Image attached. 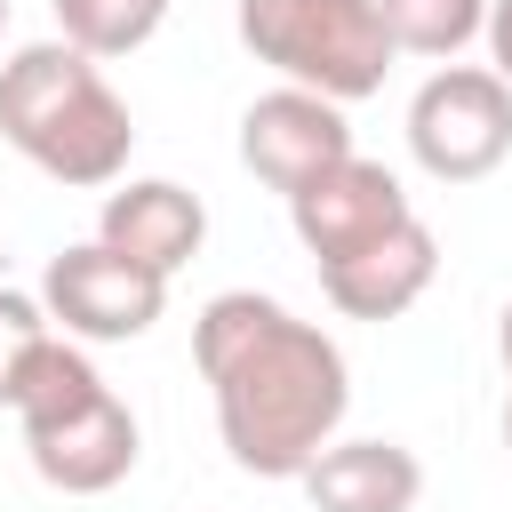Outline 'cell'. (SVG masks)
Returning <instances> with one entry per match:
<instances>
[{
	"instance_id": "cell-1",
	"label": "cell",
	"mask_w": 512,
	"mask_h": 512,
	"mask_svg": "<svg viewBox=\"0 0 512 512\" xmlns=\"http://www.w3.org/2000/svg\"><path fill=\"white\" fill-rule=\"evenodd\" d=\"M192 360L216 392V432H224L232 464L256 480H304V464L336 440V424L352 408L336 336L256 288H224L200 304Z\"/></svg>"
},
{
	"instance_id": "cell-2",
	"label": "cell",
	"mask_w": 512,
	"mask_h": 512,
	"mask_svg": "<svg viewBox=\"0 0 512 512\" xmlns=\"http://www.w3.org/2000/svg\"><path fill=\"white\" fill-rule=\"evenodd\" d=\"M0 136L56 184H120L136 120L112 96L104 64L72 40H32L0 64Z\"/></svg>"
},
{
	"instance_id": "cell-3",
	"label": "cell",
	"mask_w": 512,
	"mask_h": 512,
	"mask_svg": "<svg viewBox=\"0 0 512 512\" xmlns=\"http://www.w3.org/2000/svg\"><path fill=\"white\" fill-rule=\"evenodd\" d=\"M16 424H24V456L48 488L64 496H104L136 472L144 456V432H136V408L96 376L88 352H72L64 336L40 352L24 400H16Z\"/></svg>"
},
{
	"instance_id": "cell-4",
	"label": "cell",
	"mask_w": 512,
	"mask_h": 512,
	"mask_svg": "<svg viewBox=\"0 0 512 512\" xmlns=\"http://www.w3.org/2000/svg\"><path fill=\"white\" fill-rule=\"evenodd\" d=\"M240 40L256 64H272L280 80L320 88L336 104L376 96L400 56L376 0H240Z\"/></svg>"
},
{
	"instance_id": "cell-5",
	"label": "cell",
	"mask_w": 512,
	"mask_h": 512,
	"mask_svg": "<svg viewBox=\"0 0 512 512\" xmlns=\"http://www.w3.org/2000/svg\"><path fill=\"white\" fill-rule=\"evenodd\" d=\"M408 152L432 184H480L512 160V88L496 64H440L408 104Z\"/></svg>"
},
{
	"instance_id": "cell-6",
	"label": "cell",
	"mask_w": 512,
	"mask_h": 512,
	"mask_svg": "<svg viewBox=\"0 0 512 512\" xmlns=\"http://www.w3.org/2000/svg\"><path fill=\"white\" fill-rule=\"evenodd\" d=\"M40 304H48V320H56L64 336L128 344V336H144V328L160 320L168 280L144 272L136 256H120V248H104V240H80V248H64V256L48 264Z\"/></svg>"
},
{
	"instance_id": "cell-7",
	"label": "cell",
	"mask_w": 512,
	"mask_h": 512,
	"mask_svg": "<svg viewBox=\"0 0 512 512\" xmlns=\"http://www.w3.org/2000/svg\"><path fill=\"white\" fill-rule=\"evenodd\" d=\"M336 160H352V128H344V104L320 96V88H296L280 80L272 96H256L240 112V168L256 184H272L280 200H296L312 176H328Z\"/></svg>"
},
{
	"instance_id": "cell-8",
	"label": "cell",
	"mask_w": 512,
	"mask_h": 512,
	"mask_svg": "<svg viewBox=\"0 0 512 512\" xmlns=\"http://www.w3.org/2000/svg\"><path fill=\"white\" fill-rule=\"evenodd\" d=\"M416 208H408V192H400V176L384 168V160H336L328 176H312L296 200H288V224H296V240H304V256L312 264H344V256H360V248H376L392 224H408Z\"/></svg>"
},
{
	"instance_id": "cell-9",
	"label": "cell",
	"mask_w": 512,
	"mask_h": 512,
	"mask_svg": "<svg viewBox=\"0 0 512 512\" xmlns=\"http://www.w3.org/2000/svg\"><path fill=\"white\" fill-rule=\"evenodd\" d=\"M96 240L120 248V256H136L144 272L176 280V272L200 256V240H208V208H200L184 184H168V176H136V184H120V192H104Z\"/></svg>"
},
{
	"instance_id": "cell-10",
	"label": "cell",
	"mask_w": 512,
	"mask_h": 512,
	"mask_svg": "<svg viewBox=\"0 0 512 512\" xmlns=\"http://www.w3.org/2000/svg\"><path fill=\"white\" fill-rule=\"evenodd\" d=\"M432 272H440V240H432L424 216H408V224H392L376 248H360V256H344V264H320V296H328L344 320H400V312L432 288Z\"/></svg>"
},
{
	"instance_id": "cell-11",
	"label": "cell",
	"mask_w": 512,
	"mask_h": 512,
	"mask_svg": "<svg viewBox=\"0 0 512 512\" xmlns=\"http://www.w3.org/2000/svg\"><path fill=\"white\" fill-rule=\"evenodd\" d=\"M304 496L312 512H416L424 464L400 440H328L304 464Z\"/></svg>"
},
{
	"instance_id": "cell-12",
	"label": "cell",
	"mask_w": 512,
	"mask_h": 512,
	"mask_svg": "<svg viewBox=\"0 0 512 512\" xmlns=\"http://www.w3.org/2000/svg\"><path fill=\"white\" fill-rule=\"evenodd\" d=\"M376 16L408 56H456L488 32V0H376Z\"/></svg>"
},
{
	"instance_id": "cell-13",
	"label": "cell",
	"mask_w": 512,
	"mask_h": 512,
	"mask_svg": "<svg viewBox=\"0 0 512 512\" xmlns=\"http://www.w3.org/2000/svg\"><path fill=\"white\" fill-rule=\"evenodd\" d=\"M160 16H168V0H56L64 40L88 48V56H128V48H144V40L160 32Z\"/></svg>"
},
{
	"instance_id": "cell-14",
	"label": "cell",
	"mask_w": 512,
	"mask_h": 512,
	"mask_svg": "<svg viewBox=\"0 0 512 512\" xmlns=\"http://www.w3.org/2000/svg\"><path fill=\"white\" fill-rule=\"evenodd\" d=\"M56 344V320H48V304L40 296H24V288H0V408H16L24 400V384H32V368H40V352Z\"/></svg>"
},
{
	"instance_id": "cell-15",
	"label": "cell",
	"mask_w": 512,
	"mask_h": 512,
	"mask_svg": "<svg viewBox=\"0 0 512 512\" xmlns=\"http://www.w3.org/2000/svg\"><path fill=\"white\" fill-rule=\"evenodd\" d=\"M488 56H496V72H504V88H512V0H488Z\"/></svg>"
},
{
	"instance_id": "cell-16",
	"label": "cell",
	"mask_w": 512,
	"mask_h": 512,
	"mask_svg": "<svg viewBox=\"0 0 512 512\" xmlns=\"http://www.w3.org/2000/svg\"><path fill=\"white\" fill-rule=\"evenodd\" d=\"M496 352H504V368H512V304H504V320H496Z\"/></svg>"
},
{
	"instance_id": "cell-17",
	"label": "cell",
	"mask_w": 512,
	"mask_h": 512,
	"mask_svg": "<svg viewBox=\"0 0 512 512\" xmlns=\"http://www.w3.org/2000/svg\"><path fill=\"white\" fill-rule=\"evenodd\" d=\"M504 448H512V392H504Z\"/></svg>"
},
{
	"instance_id": "cell-18",
	"label": "cell",
	"mask_w": 512,
	"mask_h": 512,
	"mask_svg": "<svg viewBox=\"0 0 512 512\" xmlns=\"http://www.w3.org/2000/svg\"><path fill=\"white\" fill-rule=\"evenodd\" d=\"M0 32H8V0H0Z\"/></svg>"
}]
</instances>
